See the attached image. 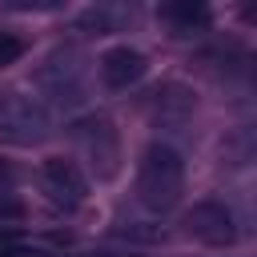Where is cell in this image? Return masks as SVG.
<instances>
[{"label":"cell","instance_id":"obj_14","mask_svg":"<svg viewBox=\"0 0 257 257\" xmlns=\"http://www.w3.org/2000/svg\"><path fill=\"white\" fill-rule=\"evenodd\" d=\"M24 245V237L16 233V229H0V257H8L12 249H20Z\"/></svg>","mask_w":257,"mask_h":257},{"label":"cell","instance_id":"obj_1","mask_svg":"<svg viewBox=\"0 0 257 257\" xmlns=\"http://www.w3.org/2000/svg\"><path fill=\"white\" fill-rule=\"evenodd\" d=\"M185 193V161L173 145L153 141L137 161V201L149 213H169Z\"/></svg>","mask_w":257,"mask_h":257},{"label":"cell","instance_id":"obj_8","mask_svg":"<svg viewBox=\"0 0 257 257\" xmlns=\"http://www.w3.org/2000/svg\"><path fill=\"white\" fill-rule=\"evenodd\" d=\"M193 108H197V96H193V88L181 84V80H165L161 88L149 92V112H153L157 124L177 128V124H185V120L193 116Z\"/></svg>","mask_w":257,"mask_h":257},{"label":"cell","instance_id":"obj_3","mask_svg":"<svg viewBox=\"0 0 257 257\" xmlns=\"http://www.w3.org/2000/svg\"><path fill=\"white\" fill-rule=\"evenodd\" d=\"M32 84L40 88V96H48L52 104H64V108H76L84 104L88 96V84H84V64L72 48H56L40 60V68L32 72Z\"/></svg>","mask_w":257,"mask_h":257},{"label":"cell","instance_id":"obj_10","mask_svg":"<svg viewBox=\"0 0 257 257\" xmlns=\"http://www.w3.org/2000/svg\"><path fill=\"white\" fill-rule=\"evenodd\" d=\"M128 20H133V12L120 8V4H92V8H84V12L76 16V28H80V32L108 36V32H120Z\"/></svg>","mask_w":257,"mask_h":257},{"label":"cell","instance_id":"obj_11","mask_svg":"<svg viewBox=\"0 0 257 257\" xmlns=\"http://www.w3.org/2000/svg\"><path fill=\"white\" fill-rule=\"evenodd\" d=\"M20 56H24V40H20L16 32H0V68L16 64Z\"/></svg>","mask_w":257,"mask_h":257},{"label":"cell","instance_id":"obj_15","mask_svg":"<svg viewBox=\"0 0 257 257\" xmlns=\"http://www.w3.org/2000/svg\"><path fill=\"white\" fill-rule=\"evenodd\" d=\"M8 257H56V253H48V249H36V245H20V249H12Z\"/></svg>","mask_w":257,"mask_h":257},{"label":"cell","instance_id":"obj_6","mask_svg":"<svg viewBox=\"0 0 257 257\" xmlns=\"http://www.w3.org/2000/svg\"><path fill=\"white\" fill-rule=\"evenodd\" d=\"M185 233L201 245H233L237 241V217L225 201L217 197H205V201H193L181 217Z\"/></svg>","mask_w":257,"mask_h":257},{"label":"cell","instance_id":"obj_7","mask_svg":"<svg viewBox=\"0 0 257 257\" xmlns=\"http://www.w3.org/2000/svg\"><path fill=\"white\" fill-rule=\"evenodd\" d=\"M96 72H100V84L108 92H124V88H133L149 72V60H145V52H137L128 44H116V48H108L96 60Z\"/></svg>","mask_w":257,"mask_h":257},{"label":"cell","instance_id":"obj_13","mask_svg":"<svg viewBox=\"0 0 257 257\" xmlns=\"http://www.w3.org/2000/svg\"><path fill=\"white\" fill-rule=\"evenodd\" d=\"M8 8H16V12H56L60 0H8Z\"/></svg>","mask_w":257,"mask_h":257},{"label":"cell","instance_id":"obj_12","mask_svg":"<svg viewBox=\"0 0 257 257\" xmlns=\"http://www.w3.org/2000/svg\"><path fill=\"white\" fill-rule=\"evenodd\" d=\"M24 217V201L12 197V193H0V225L4 221H20Z\"/></svg>","mask_w":257,"mask_h":257},{"label":"cell","instance_id":"obj_9","mask_svg":"<svg viewBox=\"0 0 257 257\" xmlns=\"http://www.w3.org/2000/svg\"><path fill=\"white\" fill-rule=\"evenodd\" d=\"M157 16L173 28L169 36H193L197 28L209 24V4H201V0H169V4L157 8Z\"/></svg>","mask_w":257,"mask_h":257},{"label":"cell","instance_id":"obj_5","mask_svg":"<svg viewBox=\"0 0 257 257\" xmlns=\"http://www.w3.org/2000/svg\"><path fill=\"white\" fill-rule=\"evenodd\" d=\"M36 181H40V193L48 197V205H56L64 213H72V209H80L88 201V177L68 157H44Z\"/></svg>","mask_w":257,"mask_h":257},{"label":"cell","instance_id":"obj_4","mask_svg":"<svg viewBox=\"0 0 257 257\" xmlns=\"http://www.w3.org/2000/svg\"><path fill=\"white\" fill-rule=\"evenodd\" d=\"M72 141H76V149L88 161L96 181H112L120 173L124 149H120V133H116V124L108 116H80L72 124Z\"/></svg>","mask_w":257,"mask_h":257},{"label":"cell","instance_id":"obj_2","mask_svg":"<svg viewBox=\"0 0 257 257\" xmlns=\"http://www.w3.org/2000/svg\"><path fill=\"white\" fill-rule=\"evenodd\" d=\"M52 137V116L40 96H28L20 88L0 92V141L8 145H40Z\"/></svg>","mask_w":257,"mask_h":257}]
</instances>
